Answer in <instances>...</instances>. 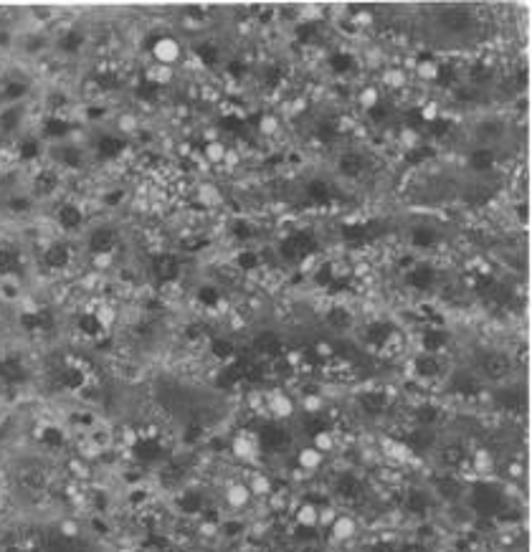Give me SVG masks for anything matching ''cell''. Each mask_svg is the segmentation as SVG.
<instances>
[{
	"mask_svg": "<svg viewBox=\"0 0 532 552\" xmlns=\"http://www.w3.org/2000/svg\"><path fill=\"white\" fill-rule=\"evenodd\" d=\"M481 370H484L486 378H492V380H502V378H507V375H509V370H512V362H509V357H507V355L492 352V355H486V357L481 360Z\"/></svg>",
	"mask_w": 532,
	"mask_h": 552,
	"instance_id": "6da1fadb",
	"label": "cell"
},
{
	"mask_svg": "<svg viewBox=\"0 0 532 552\" xmlns=\"http://www.w3.org/2000/svg\"><path fill=\"white\" fill-rule=\"evenodd\" d=\"M474 504H477V509H479V512L494 514V512H499V506H502V497H499V492L492 489V487H477V492H474Z\"/></svg>",
	"mask_w": 532,
	"mask_h": 552,
	"instance_id": "7a4b0ae2",
	"label": "cell"
},
{
	"mask_svg": "<svg viewBox=\"0 0 532 552\" xmlns=\"http://www.w3.org/2000/svg\"><path fill=\"white\" fill-rule=\"evenodd\" d=\"M259 438H261V446L269 449V451H279V449H284L286 444H289V433H286L284 428H279V426H264Z\"/></svg>",
	"mask_w": 532,
	"mask_h": 552,
	"instance_id": "3957f363",
	"label": "cell"
},
{
	"mask_svg": "<svg viewBox=\"0 0 532 552\" xmlns=\"http://www.w3.org/2000/svg\"><path fill=\"white\" fill-rule=\"evenodd\" d=\"M441 26L446 28V31L461 33V31H467L472 26V15L467 10H459V8L446 10V13H441Z\"/></svg>",
	"mask_w": 532,
	"mask_h": 552,
	"instance_id": "277c9868",
	"label": "cell"
},
{
	"mask_svg": "<svg viewBox=\"0 0 532 552\" xmlns=\"http://www.w3.org/2000/svg\"><path fill=\"white\" fill-rule=\"evenodd\" d=\"M256 350L261 352V355L274 357V355H279V352H281V340L274 332H261L256 337Z\"/></svg>",
	"mask_w": 532,
	"mask_h": 552,
	"instance_id": "5b68a950",
	"label": "cell"
},
{
	"mask_svg": "<svg viewBox=\"0 0 532 552\" xmlns=\"http://www.w3.org/2000/svg\"><path fill=\"white\" fill-rule=\"evenodd\" d=\"M464 458H467V451H464V446H459V444H451V446H446L441 451V461H443V466H461L464 463Z\"/></svg>",
	"mask_w": 532,
	"mask_h": 552,
	"instance_id": "8992f818",
	"label": "cell"
},
{
	"mask_svg": "<svg viewBox=\"0 0 532 552\" xmlns=\"http://www.w3.org/2000/svg\"><path fill=\"white\" fill-rule=\"evenodd\" d=\"M363 167H365V160L360 154H345L340 160V172H345V175H360Z\"/></svg>",
	"mask_w": 532,
	"mask_h": 552,
	"instance_id": "52a82bcc",
	"label": "cell"
},
{
	"mask_svg": "<svg viewBox=\"0 0 532 552\" xmlns=\"http://www.w3.org/2000/svg\"><path fill=\"white\" fill-rule=\"evenodd\" d=\"M360 405L368 413H380L385 408V395L383 393H365L363 398H360Z\"/></svg>",
	"mask_w": 532,
	"mask_h": 552,
	"instance_id": "ba28073f",
	"label": "cell"
},
{
	"mask_svg": "<svg viewBox=\"0 0 532 552\" xmlns=\"http://www.w3.org/2000/svg\"><path fill=\"white\" fill-rule=\"evenodd\" d=\"M499 405H504L507 410H522L525 398H522V393H520V390H504V393L499 395Z\"/></svg>",
	"mask_w": 532,
	"mask_h": 552,
	"instance_id": "9c48e42d",
	"label": "cell"
},
{
	"mask_svg": "<svg viewBox=\"0 0 532 552\" xmlns=\"http://www.w3.org/2000/svg\"><path fill=\"white\" fill-rule=\"evenodd\" d=\"M337 489L345 497H355V494H360V481L355 479V476H342L340 484H337Z\"/></svg>",
	"mask_w": 532,
	"mask_h": 552,
	"instance_id": "30bf717a",
	"label": "cell"
},
{
	"mask_svg": "<svg viewBox=\"0 0 532 552\" xmlns=\"http://www.w3.org/2000/svg\"><path fill=\"white\" fill-rule=\"evenodd\" d=\"M438 492H441V497H446V499H456L461 494V487H459V481H454V479H443V481H438Z\"/></svg>",
	"mask_w": 532,
	"mask_h": 552,
	"instance_id": "8fae6325",
	"label": "cell"
},
{
	"mask_svg": "<svg viewBox=\"0 0 532 552\" xmlns=\"http://www.w3.org/2000/svg\"><path fill=\"white\" fill-rule=\"evenodd\" d=\"M416 367H418V372H421V375H436V372H438V360H433V357L424 355V357H418Z\"/></svg>",
	"mask_w": 532,
	"mask_h": 552,
	"instance_id": "7c38bea8",
	"label": "cell"
},
{
	"mask_svg": "<svg viewBox=\"0 0 532 552\" xmlns=\"http://www.w3.org/2000/svg\"><path fill=\"white\" fill-rule=\"evenodd\" d=\"M472 162H474L477 170H489L492 167V152L489 150H479L474 157H472Z\"/></svg>",
	"mask_w": 532,
	"mask_h": 552,
	"instance_id": "4fadbf2b",
	"label": "cell"
},
{
	"mask_svg": "<svg viewBox=\"0 0 532 552\" xmlns=\"http://www.w3.org/2000/svg\"><path fill=\"white\" fill-rule=\"evenodd\" d=\"M431 441H433V436H431L428 431H416V433L411 436V444H413L416 449H426V446H431Z\"/></svg>",
	"mask_w": 532,
	"mask_h": 552,
	"instance_id": "5bb4252c",
	"label": "cell"
},
{
	"mask_svg": "<svg viewBox=\"0 0 532 552\" xmlns=\"http://www.w3.org/2000/svg\"><path fill=\"white\" fill-rule=\"evenodd\" d=\"M329 322L335 324V327H347L350 324V314L345 312V309H332V312H329Z\"/></svg>",
	"mask_w": 532,
	"mask_h": 552,
	"instance_id": "9a60e30c",
	"label": "cell"
},
{
	"mask_svg": "<svg viewBox=\"0 0 532 552\" xmlns=\"http://www.w3.org/2000/svg\"><path fill=\"white\" fill-rule=\"evenodd\" d=\"M411 281H413L416 286H426V284L431 281V271H428V269H418L416 274H411Z\"/></svg>",
	"mask_w": 532,
	"mask_h": 552,
	"instance_id": "2e32d148",
	"label": "cell"
},
{
	"mask_svg": "<svg viewBox=\"0 0 532 552\" xmlns=\"http://www.w3.org/2000/svg\"><path fill=\"white\" fill-rule=\"evenodd\" d=\"M309 195H312L315 201H324V198H327V185L324 183H312V185H309Z\"/></svg>",
	"mask_w": 532,
	"mask_h": 552,
	"instance_id": "e0dca14e",
	"label": "cell"
},
{
	"mask_svg": "<svg viewBox=\"0 0 532 552\" xmlns=\"http://www.w3.org/2000/svg\"><path fill=\"white\" fill-rule=\"evenodd\" d=\"M408 506H411L413 512H424V509H426V499L421 497V494H413V497L408 499Z\"/></svg>",
	"mask_w": 532,
	"mask_h": 552,
	"instance_id": "ac0fdd59",
	"label": "cell"
},
{
	"mask_svg": "<svg viewBox=\"0 0 532 552\" xmlns=\"http://www.w3.org/2000/svg\"><path fill=\"white\" fill-rule=\"evenodd\" d=\"M472 76H474V81H484V79H489V76H492V71L486 69V66H477V69L472 71Z\"/></svg>",
	"mask_w": 532,
	"mask_h": 552,
	"instance_id": "d6986e66",
	"label": "cell"
},
{
	"mask_svg": "<svg viewBox=\"0 0 532 552\" xmlns=\"http://www.w3.org/2000/svg\"><path fill=\"white\" fill-rule=\"evenodd\" d=\"M456 388H459V390H469V395H472V393H477V383H474L472 378H464V380H459V383H456Z\"/></svg>",
	"mask_w": 532,
	"mask_h": 552,
	"instance_id": "ffe728a7",
	"label": "cell"
},
{
	"mask_svg": "<svg viewBox=\"0 0 532 552\" xmlns=\"http://www.w3.org/2000/svg\"><path fill=\"white\" fill-rule=\"evenodd\" d=\"M231 350H233V347H231L228 342H215V355H218V357H228V355H231Z\"/></svg>",
	"mask_w": 532,
	"mask_h": 552,
	"instance_id": "44dd1931",
	"label": "cell"
},
{
	"mask_svg": "<svg viewBox=\"0 0 532 552\" xmlns=\"http://www.w3.org/2000/svg\"><path fill=\"white\" fill-rule=\"evenodd\" d=\"M198 53H201V56H203L208 63H213V61H215V51H213V46H201V49H198Z\"/></svg>",
	"mask_w": 532,
	"mask_h": 552,
	"instance_id": "7402d4cb",
	"label": "cell"
},
{
	"mask_svg": "<svg viewBox=\"0 0 532 552\" xmlns=\"http://www.w3.org/2000/svg\"><path fill=\"white\" fill-rule=\"evenodd\" d=\"M418 418H421V421H433V418H436V408H421Z\"/></svg>",
	"mask_w": 532,
	"mask_h": 552,
	"instance_id": "603a6c76",
	"label": "cell"
},
{
	"mask_svg": "<svg viewBox=\"0 0 532 552\" xmlns=\"http://www.w3.org/2000/svg\"><path fill=\"white\" fill-rule=\"evenodd\" d=\"M431 231H418L416 233V244H431Z\"/></svg>",
	"mask_w": 532,
	"mask_h": 552,
	"instance_id": "cb8c5ba5",
	"label": "cell"
},
{
	"mask_svg": "<svg viewBox=\"0 0 532 552\" xmlns=\"http://www.w3.org/2000/svg\"><path fill=\"white\" fill-rule=\"evenodd\" d=\"M428 154H431V150H424V152H413V154H408V160H411V162H418V160L428 157Z\"/></svg>",
	"mask_w": 532,
	"mask_h": 552,
	"instance_id": "d4e9b609",
	"label": "cell"
},
{
	"mask_svg": "<svg viewBox=\"0 0 532 552\" xmlns=\"http://www.w3.org/2000/svg\"><path fill=\"white\" fill-rule=\"evenodd\" d=\"M481 135L494 137V135H497V124H481Z\"/></svg>",
	"mask_w": 532,
	"mask_h": 552,
	"instance_id": "484cf974",
	"label": "cell"
},
{
	"mask_svg": "<svg viewBox=\"0 0 532 552\" xmlns=\"http://www.w3.org/2000/svg\"><path fill=\"white\" fill-rule=\"evenodd\" d=\"M332 63H335L337 69H340V66H350V58H347V56H337V58L332 61Z\"/></svg>",
	"mask_w": 532,
	"mask_h": 552,
	"instance_id": "4316f807",
	"label": "cell"
},
{
	"mask_svg": "<svg viewBox=\"0 0 532 552\" xmlns=\"http://www.w3.org/2000/svg\"><path fill=\"white\" fill-rule=\"evenodd\" d=\"M236 233L246 238V236H249V226H246V223H238V226H236Z\"/></svg>",
	"mask_w": 532,
	"mask_h": 552,
	"instance_id": "83f0119b",
	"label": "cell"
},
{
	"mask_svg": "<svg viewBox=\"0 0 532 552\" xmlns=\"http://www.w3.org/2000/svg\"><path fill=\"white\" fill-rule=\"evenodd\" d=\"M241 263H243V266H246V269H251L256 261H254V256H241Z\"/></svg>",
	"mask_w": 532,
	"mask_h": 552,
	"instance_id": "f1b7e54d",
	"label": "cell"
},
{
	"mask_svg": "<svg viewBox=\"0 0 532 552\" xmlns=\"http://www.w3.org/2000/svg\"><path fill=\"white\" fill-rule=\"evenodd\" d=\"M403 552H426V550L421 547V545H406V547H403Z\"/></svg>",
	"mask_w": 532,
	"mask_h": 552,
	"instance_id": "f546056e",
	"label": "cell"
},
{
	"mask_svg": "<svg viewBox=\"0 0 532 552\" xmlns=\"http://www.w3.org/2000/svg\"><path fill=\"white\" fill-rule=\"evenodd\" d=\"M372 552H393V550H390V545H378Z\"/></svg>",
	"mask_w": 532,
	"mask_h": 552,
	"instance_id": "4dcf8cb0",
	"label": "cell"
}]
</instances>
